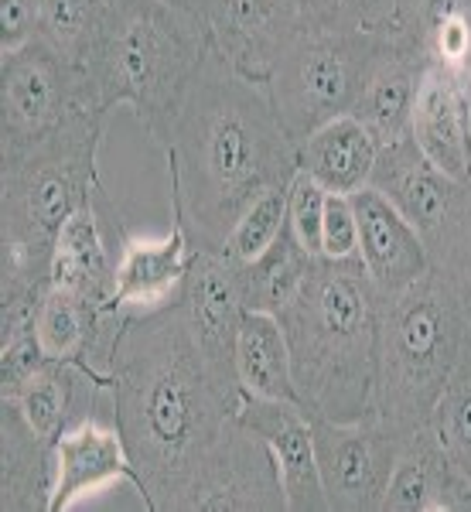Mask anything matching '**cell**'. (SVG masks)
<instances>
[{"label":"cell","instance_id":"6da1fadb","mask_svg":"<svg viewBox=\"0 0 471 512\" xmlns=\"http://www.w3.org/2000/svg\"><path fill=\"white\" fill-rule=\"evenodd\" d=\"M110 396L137 499L151 512H181L198 465L246 400L202 352L181 301L130 315L113 349Z\"/></svg>","mask_w":471,"mask_h":512},{"label":"cell","instance_id":"7a4b0ae2","mask_svg":"<svg viewBox=\"0 0 471 512\" xmlns=\"http://www.w3.org/2000/svg\"><path fill=\"white\" fill-rule=\"evenodd\" d=\"M171 185V216L192 250H222L253 198L297 175V144L263 82L212 48L157 140Z\"/></svg>","mask_w":471,"mask_h":512},{"label":"cell","instance_id":"3957f363","mask_svg":"<svg viewBox=\"0 0 471 512\" xmlns=\"http://www.w3.org/2000/svg\"><path fill=\"white\" fill-rule=\"evenodd\" d=\"M383 294L359 256H314L301 291L277 311L291 349L297 407L318 420L373 414Z\"/></svg>","mask_w":471,"mask_h":512},{"label":"cell","instance_id":"277c9868","mask_svg":"<svg viewBox=\"0 0 471 512\" xmlns=\"http://www.w3.org/2000/svg\"><path fill=\"white\" fill-rule=\"evenodd\" d=\"M106 120L82 110L35 144L0 154V301L38 297L52 287L55 236L103 185Z\"/></svg>","mask_w":471,"mask_h":512},{"label":"cell","instance_id":"5b68a950","mask_svg":"<svg viewBox=\"0 0 471 512\" xmlns=\"http://www.w3.org/2000/svg\"><path fill=\"white\" fill-rule=\"evenodd\" d=\"M209 52L195 14L164 0H110L79 62L89 106L103 117L130 110L157 147Z\"/></svg>","mask_w":471,"mask_h":512},{"label":"cell","instance_id":"8992f818","mask_svg":"<svg viewBox=\"0 0 471 512\" xmlns=\"http://www.w3.org/2000/svg\"><path fill=\"white\" fill-rule=\"evenodd\" d=\"M465 349V318L437 270L383 297L376 335L373 414L407 437L427 424Z\"/></svg>","mask_w":471,"mask_h":512},{"label":"cell","instance_id":"52a82bcc","mask_svg":"<svg viewBox=\"0 0 471 512\" xmlns=\"http://www.w3.org/2000/svg\"><path fill=\"white\" fill-rule=\"evenodd\" d=\"M383 35L304 24L267 76V93L294 144L355 110L369 62Z\"/></svg>","mask_w":471,"mask_h":512},{"label":"cell","instance_id":"ba28073f","mask_svg":"<svg viewBox=\"0 0 471 512\" xmlns=\"http://www.w3.org/2000/svg\"><path fill=\"white\" fill-rule=\"evenodd\" d=\"M82 110H93L82 69L48 41L0 55V154L35 144Z\"/></svg>","mask_w":471,"mask_h":512},{"label":"cell","instance_id":"9c48e42d","mask_svg":"<svg viewBox=\"0 0 471 512\" xmlns=\"http://www.w3.org/2000/svg\"><path fill=\"white\" fill-rule=\"evenodd\" d=\"M311 431L328 512L383 509V495L403 437L393 434L376 414L359 420L311 417Z\"/></svg>","mask_w":471,"mask_h":512},{"label":"cell","instance_id":"30bf717a","mask_svg":"<svg viewBox=\"0 0 471 512\" xmlns=\"http://www.w3.org/2000/svg\"><path fill=\"white\" fill-rule=\"evenodd\" d=\"M369 188H376L417 229L431 260L448 246V239L458 233L471 209V185L454 181L427 161L413 137H400L379 147Z\"/></svg>","mask_w":471,"mask_h":512},{"label":"cell","instance_id":"8fae6325","mask_svg":"<svg viewBox=\"0 0 471 512\" xmlns=\"http://www.w3.org/2000/svg\"><path fill=\"white\" fill-rule=\"evenodd\" d=\"M284 485L267 444L243 420L222 431L188 485L181 512H284Z\"/></svg>","mask_w":471,"mask_h":512},{"label":"cell","instance_id":"7c38bea8","mask_svg":"<svg viewBox=\"0 0 471 512\" xmlns=\"http://www.w3.org/2000/svg\"><path fill=\"white\" fill-rule=\"evenodd\" d=\"M130 233L134 229L123 219L117 198L99 185L55 236L52 287L79 294L96 308H113V280Z\"/></svg>","mask_w":471,"mask_h":512},{"label":"cell","instance_id":"4fadbf2b","mask_svg":"<svg viewBox=\"0 0 471 512\" xmlns=\"http://www.w3.org/2000/svg\"><path fill=\"white\" fill-rule=\"evenodd\" d=\"M410 137L444 175L471 185V65H427L413 99Z\"/></svg>","mask_w":471,"mask_h":512},{"label":"cell","instance_id":"5bb4252c","mask_svg":"<svg viewBox=\"0 0 471 512\" xmlns=\"http://www.w3.org/2000/svg\"><path fill=\"white\" fill-rule=\"evenodd\" d=\"M205 28L212 48L253 82H267L297 31L304 28L301 0H209Z\"/></svg>","mask_w":471,"mask_h":512},{"label":"cell","instance_id":"9a60e30c","mask_svg":"<svg viewBox=\"0 0 471 512\" xmlns=\"http://www.w3.org/2000/svg\"><path fill=\"white\" fill-rule=\"evenodd\" d=\"M181 304L209 362L226 379L239 383L236 338L250 311L243 301V287H239V263L226 250H192Z\"/></svg>","mask_w":471,"mask_h":512},{"label":"cell","instance_id":"2e32d148","mask_svg":"<svg viewBox=\"0 0 471 512\" xmlns=\"http://www.w3.org/2000/svg\"><path fill=\"white\" fill-rule=\"evenodd\" d=\"M239 420L267 444L270 458H274L280 472V485H284L287 512H328L311 417L297 403L246 396L243 407H239Z\"/></svg>","mask_w":471,"mask_h":512},{"label":"cell","instance_id":"e0dca14e","mask_svg":"<svg viewBox=\"0 0 471 512\" xmlns=\"http://www.w3.org/2000/svg\"><path fill=\"white\" fill-rule=\"evenodd\" d=\"M0 400L14 403L21 417L31 424V431L52 444L82 420L113 414L110 383L96 376L93 369L79 366V362L59 359H48L45 366L24 379L18 390L4 393Z\"/></svg>","mask_w":471,"mask_h":512},{"label":"cell","instance_id":"ac0fdd59","mask_svg":"<svg viewBox=\"0 0 471 512\" xmlns=\"http://www.w3.org/2000/svg\"><path fill=\"white\" fill-rule=\"evenodd\" d=\"M55 465L59 472H55L52 512L79 506L82 499L110 489L113 482H127L137 492L134 465L113 414H96L69 427L55 441Z\"/></svg>","mask_w":471,"mask_h":512},{"label":"cell","instance_id":"d6986e66","mask_svg":"<svg viewBox=\"0 0 471 512\" xmlns=\"http://www.w3.org/2000/svg\"><path fill=\"white\" fill-rule=\"evenodd\" d=\"M352 209L359 222V260L379 294H400L431 274L427 243L376 188L352 192Z\"/></svg>","mask_w":471,"mask_h":512},{"label":"cell","instance_id":"ffe728a7","mask_svg":"<svg viewBox=\"0 0 471 512\" xmlns=\"http://www.w3.org/2000/svg\"><path fill=\"white\" fill-rule=\"evenodd\" d=\"M188 263H192V243L175 216L161 236L130 233L113 280V308L144 315L181 301Z\"/></svg>","mask_w":471,"mask_h":512},{"label":"cell","instance_id":"44dd1931","mask_svg":"<svg viewBox=\"0 0 471 512\" xmlns=\"http://www.w3.org/2000/svg\"><path fill=\"white\" fill-rule=\"evenodd\" d=\"M379 512H471V478L451 465L427 424L400 441Z\"/></svg>","mask_w":471,"mask_h":512},{"label":"cell","instance_id":"7402d4cb","mask_svg":"<svg viewBox=\"0 0 471 512\" xmlns=\"http://www.w3.org/2000/svg\"><path fill=\"white\" fill-rule=\"evenodd\" d=\"M427 55L420 48L407 45L400 38L379 41L373 62H369L362 93L355 99L352 117H359L369 127V134L383 144H393L400 137H410V113L417 99L420 76L427 69Z\"/></svg>","mask_w":471,"mask_h":512},{"label":"cell","instance_id":"603a6c76","mask_svg":"<svg viewBox=\"0 0 471 512\" xmlns=\"http://www.w3.org/2000/svg\"><path fill=\"white\" fill-rule=\"evenodd\" d=\"M55 444L31 431L14 403L0 400V509L52 512Z\"/></svg>","mask_w":471,"mask_h":512},{"label":"cell","instance_id":"cb8c5ba5","mask_svg":"<svg viewBox=\"0 0 471 512\" xmlns=\"http://www.w3.org/2000/svg\"><path fill=\"white\" fill-rule=\"evenodd\" d=\"M376 154L379 140L359 117L345 113L297 144V171L311 175L325 192L352 195L369 185Z\"/></svg>","mask_w":471,"mask_h":512},{"label":"cell","instance_id":"d4e9b609","mask_svg":"<svg viewBox=\"0 0 471 512\" xmlns=\"http://www.w3.org/2000/svg\"><path fill=\"white\" fill-rule=\"evenodd\" d=\"M236 379L243 396L253 400L297 403L291 349L277 315L246 311L236 338Z\"/></svg>","mask_w":471,"mask_h":512},{"label":"cell","instance_id":"484cf974","mask_svg":"<svg viewBox=\"0 0 471 512\" xmlns=\"http://www.w3.org/2000/svg\"><path fill=\"white\" fill-rule=\"evenodd\" d=\"M311 260L314 256L284 226V233L267 250L256 253L253 260L239 263V287H243L246 308L263 311V315H277L301 291L304 277L311 270Z\"/></svg>","mask_w":471,"mask_h":512},{"label":"cell","instance_id":"4316f807","mask_svg":"<svg viewBox=\"0 0 471 512\" xmlns=\"http://www.w3.org/2000/svg\"><path fill=\"white\" fill-rule=\"evenodd\" d=\"M427 427L437 444L448 454V461L461 475L471 478V349H461L451 379L444 383L441 400L434 403Z\"/></svg>","mask_w":471,"mask_h":512},{"label":"cell","instance_id":"83f0119b","mask_svg":"<svg viewBox=\"0 0 471 512\" xmlns=\"http://www.w3.org/2000/svg\"><path fill=\"white\" fill-rule=\"evenodd\" d=\"M106 4L110 0H41L38 38L79 65L96 35Z\"/></svg>","mask_w":471,"mask_h":512},{"label":"cell","instance_id":"f1b7e54d","mask_svg":"<svg viewBox=\"0 0 471 512\" xmlns=\"http://www.w3.org/2000/svg\"><path fill=\"white\" fill-rule=\"evenodd\" d=\"M287 185H291V181H287ZM287 185L267 188V192H263L260 198H253L250 209L239 216L233 233H229V239H226V246H222V250L233 256L236 263L253 260L256 253H263L280 233H284V226H287Z\"/></svg>","mask_w":471,"mask_h":512},{"label":"cell","instance_id":"f546056e","mask_svg":"<svg viewBox=\"0 0 471 512\" xmlns=\"http://www.w3.org/2000/svg\"><path fill=\"white\" fill-rule=\"evenodd\" d=\"M304 24H325V28H359L386 35L396 18L400 0H301Z\"/></svg>","mask_w":471,"mask_h":512},{"label":"cell","instance_id":"4dcf8cb0","mask_svg":"<svg viewBox=\"0 0 471 512\" xmlns=\"http://www.w3.org/2000/svg\"><path fill=\"white\" fill-rule=\"evenodd\" d=\"M328 192L311 175L297 171L287 185V229L311 256H321V222H325Z\"/></svg>","mask_w":471,"mask_h":512},{"label":"cell","instance_id":"1f68e13d","mask_svg":"<svg viewBox=\"0 0 471 512\" xmlns=\"http://www.w3.org/2000/svg\"><path fill=\"white\" fill-rule=\"evenodd\" d=\"M431 267L448 280V287L454 291V301H458L461 318H465V345L471 349V209L458 226V233L448 239V246L431 260Z\"/></svg>","mask_w":471,"mask_h":512},{"label":"cell","instance_id":"d6a6232c","mask_svg":"<svg viewBox=\"0 0 471 512\" xmlns=\"http://www.w3.org/2000/svg\"><path fill=\"white\" fill-rule=\"evenodd\" d=\"M321 256H332V260L359 256V222H355L352 195L328 192L325 222H321Z\"/></svg>","mask_w":471,"mask_h":512},{"label":"cell","instance_id":"836d02e7","mask_svg":"<svg viewBox=\"0 0 471 512\" xmlns=\"http://www.w3.org/2000/svg\"><path fill=\"white\" fill-rule=\"evenodd\" d=\"M41 31V0H0V55L31 45Z\"/></svg>","mask_w":471,"mask_h":512},{"label":"cell","instance_id":"e575fe53","mask_svg":"<svg viewBox=\"0 0 471 512\" xmlns=\"http://www.w3.org/2000/svg\"><path fill=\"white\" fill-rule=\"evenodd\" d=\"M164 4L181 7V11L195 14V18H202V21H205V11H209V0H164Z\"/></svg>","mask_w":471,"mask_h":512}]
</instances>
